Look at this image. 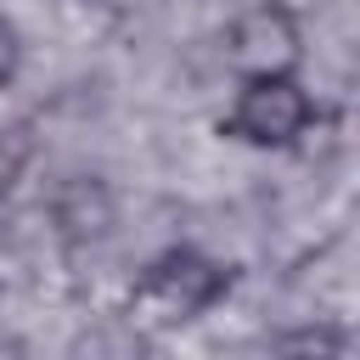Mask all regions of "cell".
I'll use <instances>...</instances> for the list:
<instances>
[{"mask_svg":"<svg viewBox=\"0 0 360 360\" xmlns=\"http://www.w3.org/2000/svg\"><path fill=\"white\" fill-rule=\"evenodd\" d=\"M225 292H231V264L191 242H174L158 259H146V270L135 276L129 321H141L152 332H174V326H191L197 315H208Z\"/></svg>","mask_w":360,"mask_h":360,"instance_id":"cell-1","label":"cell"},{"mask_svg":"<svg viewBox=\"0 0 360 360\" xmlns=\"http://www.w3.org/2000/svg\"><path fill=\"white\" fill-rule=\"evenodd\" d=\"M315 118L321 107L298 73H259V79H236V101L219 118V135L253 152H292L315 135Z\"/></svg>","mask_w":360,"mask_h":360,"instance_id":"cell-2","label":"cell"},{"mask_svg":"<svg viewBox=\"0 0 360 360\" xmlns=\"http://www.w3.org/2000/svg\"><path fill=\"white\" fill-rule=\"evenodd\" d=\"M219 51L231 62L236 79H259V73H298L304 62V22L292 6L281 0H253L242 6L225 34H219Z\"/></svg>","mask_w":360,"mask_h":360,"instance_id":"cell-3","label":"cell"},{"mask_svg":"<svg viewBox=\"0 0 360 360\" xmlns=\"http://www.w3.org/2000/svg\"><path fill=\"white\" fill-rule=\"evenodd\" d=\"M45 219L62 248H96L118 225V191L101 174H62L45 197Z\"/></svg>","mask_w":360,"mask_h":360,"instance_id":"cell-4","label":"cell"},{"mask_svg":"<svg viewBox=\"0 0 360 360\" xmlns=\"http://www.w3.org/2000/svg\"><path fill=\"white\" fill-rule=\"evenodd\" d=\"M28 163H34V135H28V124H0V197L17 191V180L28 174Z\"/></svg>","mask_w":360,"mask_h":360,"instance_id":"cell-5","label":"cell"},{"mask_svg":"<svg viewBox=\"0 0 360 360\" xmlns=\"http://www.w3.org/2000/svg\"><path fill=\"white\" fill-rule=\"evenodd\" d=\"M270 349H281V354H343L349 332H338V326H292V332H276Z\"/></svg>","mask_w":360,"mask_h":360,"instance_id":"cell-6","label":"cell"},{"mask_svg":"<svg viewBox=\"0 0 360 360\" xmlns=\"http://www.w3.org/2000/svg\"><path fill=\"white\" fill-rule=\"evenodd\" d=\"M17 73H22V28L0 11V90H6Z\"/></svg>","mask_w":360,"mask_h":360,"instance_id":"cell-7","label":"cell"}]
</instances>
